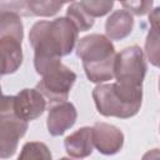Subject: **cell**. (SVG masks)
<instances>
[{
    "label": "cell",
    "mask_w": 160,
    "mask_h": 160,
    "mask_svg": "<svg viewBox=\"0 0 160 160\" xmlns=\"http://www.w3.org/2000/svg\"><path fill=\"white\" fill-rule=\"evenodd\" d=\"M79 30L68 18L52 21H38L29 32V42L34 49V59L62 58L69 55L78 41Z\"/></svg>",
    "instance_id": "6da1fadb"
},
{
    "label": "cell",
    "mask_w": 160,
    "mask_h": 160,
    "mask_svg": "<svg viewBox=\"0 0 160 160\" xmlns=\"http://www.w3.org/2000/svg\"><path fill=\"white\" fill-rule=\"evenodd\" d=\"M76 55L82 61L86 78L95 84H101L115 78L116 52L106 35L90 34L81 38L76 45Z\"/></svg>",
    "instance_id": "7a4b0ae2"
},
{
    "label": "cell",
    "mask_w": 160,
    "mask_h": 160,
    "mask_svg": "<svg viewBox=\"0 0 160 160\" xmlns=\"http://www.w3.org/2000/svg\"><path fill=\"white\" fill-rule=\"evenodd\" d=\"M95 106L102 116L129 119L136 115L142 102V89L122 86L119 82L98 84L92 90Z\"/></svg>",
    "instance_id": "3957f363"
},
{
    "label": "cell",
    "mask_w": 160,
    "mask_h": 160,
    "mask_svg": "<svg viewBox=\"0 0 160 160\" xmlns=\"http://www.w3.org/2000/svg\"><path fill=\"white\" fill-rule=\"evenodd\" d=\"M26 120L19 118L12 106V96L2 95L0 105V158L12 156L18 142L28 130Z\"/></svg>",
    "instance_id": "277c9868"
},
{
    "label": "cell",
    "mask_w": 160,
    "mask_h": 160,
    "mask_svg": "<svg viewBox=\"0 0 160 160\" xmlns=\"http://www.w3.org/2000/svg\"><path fill=\"white\" fill-rule=\"evenodd\" d=\"M148 66L144 51L138 45L122 49L115 59V79L122 86L142 89V81Z\"/></svg>",
    "instance_id": "5b68a950"
},
{
    "label": "cell",
    "mask_w": 160,
    "mask_h": 160,
    "mask_svg": "<svg viewBox=\"0 0 160 160\" xmlns=\"http://www.w3.org/2000/svg\"><path fill=\"white\" fill-rule=\"evenodd\" d=\"M75 80L76 74L61 62L41 76L36 89L45 96L49 104L55 105L68 100Z\"/></svg>",
    "instance_id": "8992f818"
},
{
    "label": "cell",
    "mask_w": 160,
    "mask_h": 160,
    "mask_svg": "<svg viewBox=\"0 0 160 160\" xmlns=\"http://www.w3.org/2000/svg\"><path fill=\"white\" fill-rule=\"evenodd\" d=\"M48 100L35 89H22L12 96V106L16 115L26 121L38 119L46 109Z\"/></svg>",
    "instance_id": "52a82bcc"
},
{
    "label": "cell",
    "mask_w": 160,
    "mask_h": 160,
    "mask_svg": "<svg viewBox=\"0 0 160 160\" xmlns=\"http://www.w3.org/2000/svg\"><path fill=\"white\" fill-rule=\"evenodd\" d=\"M92 142L99 152L114 155L119 152L124 145V134L111 124L96 122L92 126Z\"/></svg>",
    "instance_id": "ba28073f"
},
{
    "label": "cell",
    "mask_w": 160,
    "mask_h": 160,
    "mask_svg": "<svg viewBox=\"0 0 160 160\" xmlns=\"http://www.w3.org/2000/svg\"><path fill=\"white\" fill-rule=\"evenodd\" d=\"M76 118L78 111L72 102L64 101L51 105L46 120L49 134L52 136L62 135L66 130L74 126V124L76 122Z\"/></svg>",
    "instance_id": "9c48e42d"
},
{
    "label": "cell",
    "mask_w": 160,
    "mask_h": 160,
    "mask_svg": "<svg viewBox=\"0 0 160 160\" xmlns=\"http://www.w3.org/2000/svg\"><path fill=\"white\" fill-rule=\"evenodd\" d=\"M24 36L0 32V50L2 68L1 74L8 75L15 72L22 64L21 41Z\"/></svg>",
    "instance_id": "30bf717a"
},
{
    "label": "cell",
    "mask_w": 160,
    "mask_h": 160,
    "mask_svg": "<svg viewBox=\"0 0 160 160\" xmlns=\"http://www.w3.org/2000/svg\"><path fill=\"white\" fill-rule=\"evenodd\" d=\"M64 146L69 156L75 159H82L91 155L94 150L92 142V128L82 126L75 132L70 134L64 140Z\"/></svg>",
    "instance_id": "8fae6325"
},
{
    "label": "cell",
    "mask_w": 160,
    "mask_h": 160,
    "mask_svg": "<svg viewBox=\"0 0 160 160\" xmlns=\"http://www.w3.org/2000/svg\"><path fill=\"white\" fill-rule=\"evenodd\" d=\"M134 28L132 14L128 10H115L105 22V34L110 40H122L128 38Z\"/></svg>",
    "instance_id": "7c38bea8"
},
{
    "label": "cell",
    "mask_w": 160,
    "mask_h": 160,
    "mask_svg": "<svg viewBox=\"0 0 160 160\" xmlns=\"http://www.w3.org/2000/svg\"><path fill=\"white\" fill-rule=\"evenodd\" d=\"M66 16L75 24L79 31H88L94 26V18L84 9L81 2H71L66 10Z\"/></svg>",
    "instance_id": "4fadbf2b"
},
{
    "label": "cell",
    "mask_w": 160,
    "mask_h": 160,
    "mask_svg": "<svg viewBox=\"0 0 160 160\" xmlns=\"http://www.w3.org/2000/svg\"><path fill=\"white\" fill-rule=\"evenodd\" d=\"M52 155L49 150V148L40 141H29L24 144L21 152L19 155V160L25 159H44V160H51Z\"/></svg>",
    "instance_id": "5bb4252c"
},
{
    "label": "cell",
    "mask_w": 160,
    "mask_h": 160,
    "mask_svg": "<svg viewBox=\"0 0 160 160\" xmlns=\"http://www.w3.org/2000/svg\"><path fill=\"white\" fill-rule=\"evenodd\" d=\"M61 8L62 4L56 0H29V9L35 16L50 18L58 14Z\"/></svg>",
    "instance_id": "9a60e30c"
},
{
    "label": "cell",
    "mask_w": 160,
    "mask_h": 160,
    "mask_svg": "<svg viewBox=\"0 0 160 160\" xmlns=\"http://www.w3.org/2000/svg\"><path fill=\"white\" fill-rule=\"evenodd\" d=\"M145 55L151 65L160 68V34L150 29L145 40Z\"/></svg>",
    "instance_id": "2e32d148"
},
{
    "label": "cell",
    "mask_w": 160,
    "mask_h": 160,
    "mask_svg": "<svg viewBox=\"0 0 160 160\" xmlns=\"http://www.w3.org/2000/svg\"><path fill=\"white\" fill-rule=\"evenodd\" d=\"M80 2L92 18H101L109 14L114 6V0H81Z\"/></svg>",
    "instance_id": "e0dca14e"
},
{
    "label": "cell",
    "mask_w": 160,
    "mask_h": 160,
    "mask_svg": "<svg viewBox=\"0 0 160 160\" xmlns=\"http://www.w3.org/2000/svg\"><path fill=\"white\" fill-rule=\"evenodd\" d=\"M1 11H11L20 16H32L29 9V0H0Z\"/></svg>",
    "instance_id": "ac0fdd59"
},
{
    "label": "cell",
    "mask_w": 160,
    "mask_h": 160,
    "mask_svg": "<svg viewBox=\"0 0 160 160\" xmlns=\"http://www.w3.org/2000/svg\"><path fill=\"white\" fill-rule=\"evenodd\" d=\"M154 0H125L121 2L122 8L134 15L142 16L152 10Z\"/></svg>",
    "instance_id": "d6986e66"
},
{
    "label": "cell",
    "mask_w": 160,
    "mask_h": 160,
    "mask_svg": "<svg viewBox=\"0 0 160 160\" xmlns=\"http://www.w3.org/2000/svg\"><path fill=\"white\" fill-rule=\"evenodd\" d=\"M149 22L151 25V29L160 34V6L152 9L149 12Z\"/></svg>",
    "instance_id": "ffe728a7"
},
{
    "label": "cell",
    "mask_w": 160,
    "mask_h": 160,
    "mask_svg": "<svg viewBox=\"0 0 160 160\" xmlns=\"http://www.w3.org/2000/svg\"><path fill=\"white\" fill-rule=\"evenodd\" d=\"M159 156H160V154H159V149H154L151 152L145 154V155H144V159H146V158H159Z\"/></svg>",
    "instance_id": "44dd1931"
},
{
    "label": "cell",
    "mask_w": 160,
    "mask_h": 160,
    "mask_svg": "<svg viewBox=\"0 0 160 160\" xmlns=\"http://www.w3.org/2000/svg\"><path fill=\"white\" fill-rule=\"evenodd\" d=\"M56 1H58V2H61V4L64 5V4H66V2H74L75 0H56Z\"/></svg>",
    "instance_id": "7402d4cb"
},
{
    "label": "cell",
    "mask_w": 160,
    "mask_h": 160,
    "mask_svg": "<svg viewBox=\"0 0 160 160\" xmlns=\"http://www.w3.org/2000/svg\"><path fill=\"white\" fill-rule=\"evenodd\" d=\"M159 91H160V78H159Z\"/></svg>",
    "instance_id": "603a6c76"
},
{
    "label": "cell",
    "mask_w": 160,
    "mask_h": 160,
    "mask_svg": "<svg viewBox=\"0 0 160 160\" xmlns=\"http://www.w3.org/2000/svg\"><path fill=\"white\" fill-rule=\"evenodd\" d=\"M119 1H120V2H122V1H125V0H119Z\"/></svg>",
    "instance_id": "cb8c5ba5"
}]
</instances>
